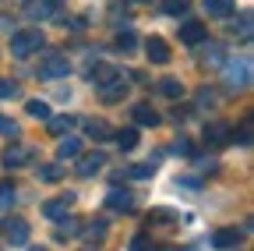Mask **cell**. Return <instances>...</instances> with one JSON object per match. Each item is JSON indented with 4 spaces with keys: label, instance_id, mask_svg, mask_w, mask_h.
Returning <instances> with one entry per match:
<instances>
[{
    "label": "cell",
    "instance_id": "1",
    "mask_svg": "<svg viewBox=\"0 0 254 251\" xmlns=\"http://www.w3.org/2000/svg\"><path fill=\"white\" fill-rule=\"evenodd\" d=\"M39 46H43V32H36V28H25V32H14V36H11V53H14L18 60L32 57Z\"/></svg>",
    "mask_w": 254,
    "mask_h": 251
},
{
    "label": "cell",
    "instance_id": "2",
    "mask_svg": "<svg viewBox=\"0 0 254 251\" xmlns=\"http://www.w3.org/2000/svg\"><path fill=\"white\" fill-rule=\"evenodd\" d=\"M222 68H226V71H222V75H226V88L240 92V88L251 85V60H226Z\"/></svg>",
    "mask_w": 254,
    "mask_h": 251
},
{
    "label": "cell",
    "instance_id": "3",
    "mask_svg": "<svg viewBox=\"0 0 254 251\" xmlns=\"http://www.w3.org/2000/svg\"><path fill=\"white\" fill-rule=\"evenodd\" d=\"M230 138H233V131H230L226 120H208V124H205V145H208V149H222Z\"/></svg>",
    "mask_w": 254,
    "mask_h": 251
},
{
    "label": "cell",
    "instance_id": "4",
    "mask_svg": "<svg viewBox=\"0 0 254 251\" xmlns=\"http://www.w3.org/2000/svg\"><path fill=\"white\" fill-rule=\"evenodd\" d=\"M0 234H4L7 244H25L28 241V223H25L21 216H7L4 227H0Z\"/></svg>",
    "mask_w": 254,
    "mask_h": 251
},
{
    "label": "cell",
    "instance_id": "5",
    "mask_svg": "<svg viewBox=\"0 0 254 251\" xmlns=\"http://www.w3.org/2000/svg\"><path fill=\"white\" fill-rule=\"evenodd\" d=\"M67 75H71V64H67V57H60V53H50L39 64V78H67Z\"/></svg>",
    "mask_w": 254,
    "mask_h": 251
},
{
    "label": "cell",
    "instance_id": "6",
    "mask_svg": "<svg viewBox=\"0 0 254 251\" xmlns=\"http://www.w3.org/2000/svg\"><path fill=\"white\" fill-rule=\"evenodd\" d=\"M32 156H36V149H32V145H11V149H4V167H7V170L28 167Z\"/></svg>",
    "mask_w": 254,
    "mask_h": 251
},
{
    "label": "cell",
    "instance_id": "7",
    "mask_svg": "<svg viewBox=\"0 0 254 251\" xmlns=\"http://www.w3.org/2000/svg\"><path fill=\"white\" fill-rule=\"evenodd\" d=\"M53 14H57L53 0H28L25 4V18H32V21H50Z\"/></svg>",
    "mask_w": 254,
    "mask_h": 251
},
{
    "label": "cell",
    "instance_id": "8",
    "mask_svg": "<svg viewBox=\"0 0 254 251\" xmlns=\"http://www.w3.org/2000/svg\"><path fill=\"white\" fill-rule=\"evenodd\" d=\"M106 205L117 209V212H131L134 209V195L124 191V187H110V191H106Z\"/></svg>",
    "mask_w": 254,
    "mask_h": 251
},
{
    "label": "cell",
    "instance_id": "9",
    "mask_svg": "<svg viewBox=\"0 0 254 251\" xmlns=\"http://www.w3.org/2000/svg\"><path fill=\"white\" fill-rule=\"evenodd\" d=\"M71 202H74V195L50 198V202H43V216H46V219H64V216H67V209H71Z\"/></svg>",
    "mask_w": 254,
    "mask_h": 251
},
{
    "label": "cell",
    "instance_id": "10",
    "mask_svg": "<svg viewBox=\"0 0 254 251\" xmlns=\"http://www.w3.org/2000/svg\"><path fill=\"white\" fill-rule=\"evenodd\" d=\"M201 64L205 68H222V64H226V46H222V43L201 46Z\"/></svg>",
    "mask_w": 254,
    "mask_h": 251
},
{
    "label": "cell",
    "instance_id": "11",
    "mask_svg": "<svg viewBox=\"0 0 254 251\" xmlns=\"http://www.w3.org/2000/svg\"><path fill=\"white\" fill-rule=\"evenodd\" d=\"M103 163H106L103 152H88V156H81V160H78L74 173H78V177H92L95 170H103Z\"/></svg>",
    "mask_w": 254,
    "mask_h": 251
},
{
    "label": "cell",
    "instance_id": "12",
    "mask_svg": "<svg viewBox=\"0 0 254 251\" xmlns=\"http://www.w3.org/2000/svg\"><path fill=\"white\" fill-rule=\"evenodd\" d=\"M127 96V82L124 78H113V82H106L103 88H99V99L103 103H120Z\"/></svg>",
    "mask_w": 254,
    "mask_h": 251
},
{
    "label": "cell",
    "instance_id": "13",
    "mask_svg": "<svg viewBox=\"0 0 254 251\" xmlns=\"http://www.w3.org/2000/svg\"><path fill=\"white\" fill-rule=\"evenodd\" d=\"M201 39H205V25H201V21H184V25H180V43L198 46Z\"/></svg>",
    "mask_w": 254,
    "mask_h": 251
},
{
    "label": "cell",
    "instance_id": "14",
    "mask_svg": "<svg viewBox=\"0 0 254 251\" xmlns=\"http://www.w3.org/2000/svg\"><path fill=\"white\" fill-rule=\"evenodd\" d=\"M145 53H148V60H152V64H170V46H166L163 39H159V36H152V39H148Z\"/></svg>",
    "mask_w": 254,
    "mask_h": 251
},
{
    "label": "cell",
    "instance_id": "15",
    "mask_svg": "<svg viewBox=\"0 0 254 251\" xmlns=\"http://www.w3.org/2000/svg\"><path fill=\"white\" fill-rule=\"evenodd\" d=\"M131 120L138 124V128H155V124H159V113H155L148 103H138V106L131 110Z\"/></svg>",
    "mask_w": 254,
    "mask_h": 251
},
{
    "label": "cell",
    "instance_id": "16",
    "mask_svg": "<svg viewBox=\"0 0 254 251\" xmlns=\"http://www.w3.org/2000/svg\"><path fill=\"white\" fill-rule=\"evenodd\" d=\"M155 92H159V96H166V99H180L184 96V85H180V78H159Z\"/></svg>",
    "mask_w": 254,
    "mask_h": 251
},
{
    "label": "cell",
    "instance_id": "17",
    "mask_svg": "<svg viewBox=\"0 0 254 251\" xmlns=\"http://www.w3.org/2000/svg\"><path fill=\"white\" fill-rule=\"evenodd\" d=\"M57 156H60V160H78V156H81V142H78L74 135L60 138V145H57Z\"/></svg>",
    "mask_w": 254,
    "mask_h": 251
},
{
    "label": "cell",
    "instance_id": "18",
    "mask_svg": "<svg viewBox=\"0 0 254 251\" xmlns=\"http://www.w3.org/2000/svg\"><path fill=\"white\" fill-rule=\"evenodd\" d=\"M78 230H81V219H74V216H64L53 237H57V241H67V237H78Z\"/></svg>",
    "mask_w": 254,
    "mask_h": 251
},
{
    "label": "cell",
    "instance_id": "19",
    "mask_svg": "<svg viewBox=\"0 0 254 251\" xmlns=\"http://www.w3.org/2000/svg\"><path fill=\"white\" fill-rule=\"evenodd\" d=\"M74 124H78V117H67V113H60V117H50V120H46V128H50L53 135H67V131L74 128Z\"/></svg>",
    "mask_w": 254,
    "mask_h": 251
},
{
    "label": "cell",
    "instance_id": "20",
    "mask_svg": "<svg viewBox=\"0 0 254 251\" xmlns=\"http://www.w3.org/2000/svg\"><path fill=\"white\" fill-rule=\"evenodd\" d=\"M201 4L212 18H230L233 14V0H201Z\"/></svg>",
    "mask_w": 254,
    "mask_h": 251
},
{
    "label": "cell",
    "instance_id": "21",
    "mask_svg": "<svg viewBox=\"0 0 254 251\" xmlns=\"http://www.w3.org/2000/svg\"><path fill=\"white\" fill-rule=\"evenodd\" d=\"M240 237H244V234H237L233 227H222V230H215V237H212V241H215V248H237V244H240Z\"/></svg>",
    "mask_w": 254,
    "mask_h": 251
},
{
    "label": "cell",
    "instance_id": "22",
    "mask_svg": "<svg viewBox=\"0 0 254 251\" xmlns=\"http://www.w3.org/2000/svg\"><path fill=\"white\" fill-rule=\"evenodd\" d=\"M113 78H120V71H117L113 64H99V68H92V82L99 85V88H103L106 82H113Z\"/></svg>",
    "mask_w": 254,
    "mask_h": 251
},
{
    "label": "cell",
    "instance_id": "23",
    "mask_svg": "<svg viewBox=\"0 0 254 251\" xmlns=\"http://www.w3.org/2000/svg\"><path fill=\"white\" fill-rule=\"evenodd\" d=\"M163 11H166L170 18H184V14L190 11V0H163Z\"/></svg>",
    "mask_w": 254,
    "mask_h": 251
},
{
    "label": "cell",
    "instance_id": "24",
    "mask_svg": "<svg viewBox=\"0 0 254 251\" xmlns=\"http://www.w3.org/2000/svg\"><path fill=\"white\" fill-rule=\"evenodd\" d=\"M36 177H39L43 184H53V180H60L64 173H60V167H57V163H43V167L36 170Z\"/></svg>",
    "mask_w": 254,
    "mask_h": 251
},
{
    "label": "cell",
    "instance_id": "25",
    "mask_svg": "<svg viewBox=\"0 0 254 251\" xmlns=\"http://www.w3.org/2000/svg\"><path fill=\"white\" fill-rule=\"evenodd\" d=\"M117 145L127 152V149H134L138 145V131L134 128H124V131H117Z\"/></svg>",
    "mask_w": 254,
    "mask_h": 251
},
{
    "label": "cell",
    "instance_id": "26",
    "mask_svg": "<svg viewBox=\"0 0 254 251\" xmlns=\"http://www.w3.org/2000/svg\"><path fill=\"white\" fill-rule=\"evenodd\" d=\"M85 131H88V138H95V142L110 138V128H106L103 120H88V124H85Z\"/></svg>",
    "mask_w": 254,
    "mask_h": 251
},
{
    "label": "cell",
    "instance_id": "27",
    "mask_svg": "<svg viewBox=\"0 0 254 251\" xmlns=\"http://www.w3.org/2000/svg\"><path fill=\"white\" fill-rule=\"evenodd\" d=\"M25 113H28V117H39V120H50V106H46L43 99H32V103H25Z\"/></svg>",
    "mask_w": 254,
    "mask_h": 251
},
{
    "label": "cell",
    "instance_id": "28",
    "mask_svg": "<svg viewBox=\"0 0 254 251\" xmlns=\"http://www.w3.org/2000/svg\"><path fill=\"white\" fill-rule=\"evenodd\" d=\"M85 237H88V241H103V237H106V223H103V219L88 223V227H85Z\"/></svg>",
    "mask_w": 254,
    "mask_h": 251
},
{
    "label": "cell",
    "instance_id": "29",
    "mask_svg": "<svg viewBox=\"0 0 254 251\" xmlns=\"http://www.w3.org/2000/svg\"><path fill=\"white\" fill-rule=\"evenodd\" d=\"M233 32H240V39H244V43L251 39V32H254V28H251V14H247V11H244V14H240V21L233 25Z\"/></svg>",
    "mask_w": 254,
    "mask_h": 251
},
{
    "label": "cell",
    "instance_id": "30",
    "mask_svg": "<svg viewBox=\"0 0 254 251\" xmlns=\"http://www.w3.org/2000/svg\"><path fill=\"white\" fill-rule=\"evenodd\" d=\"M152 170H155V163H134L131 170H127V177H138V180H145V177H152Z\"/></svg>",
    "mask_w": 254,
    "mask_h": 251
},
{
    "label": "cell",
    "instance_id": "31",
    "mask_svg": "<svg viewBox=\"0 0 254 251\" xmlns=\"http://www.w3.org/2000/svg\"><path fill=\"white\" fill-rule=\"evenodd\" d=\"M134 46H138L134 32H120V36H117V50H124V53H131Z\"/></svg>",
    "mask_w": 254,
    "mask_h": 251
},
{
    "label": "cell",
    "instance_id": "32",
    "mask_svg": "<svg viewBox=\"0 0 254 251\" xmlns=\"http://www.w3.org/2000/svg\"><path fill=\"white\" fill-rule=\"evenodd\" d=\"M11 202H14V187H11V184H4V187H0V212H7V209H11Z\"/></svg>",
    "mask_w": 254,
    "mask_h": 251
},
{
    "label": "cell",
    "instance_id": "33",
    "mask_svg": "<svg viewBox=\"0 0 254 251\" xmlns=\"http://www.w3.org/2000/svg\"><path fill=\"white\" fill-rule=\"evenodd\" d=\"M18 96V85L11 78H0V99H14Z\"/></svg>",
    "mask_w": 254,
    "mask_h": 251
},
{
    "label": "cell",
    "instance_id": "34",
    "mask_svg": "<svg viewBox=\"0 0 254 251\" xmlns=\"http://www.w3.org/2000/svg\"><path fill=\"white\" fill-rule=\"evenodd\" d=\"M0 135H11V138L18 135V124H14L11 117H4V113H0Z\"/></svg>",
    "mask_w": 254,
    "mask_h": 251
},
{
    "label": "cell",
    "instance_id": "35",
    "mask_svg": "<svg viewBox=\"0 0 254 251\" xmlns=\"http://www.w3.org/2000/svg\"><path fill=\"white\" fill-rule=\"evenodd\" d=\"M127 251H152V244H148V237H145V234H138L131 244H127Z\"/></svg>",
    "mask_w": 254,
    "mask_h": 251
},
{
    "label": "cell",
    "instance_id": "36",
    "mask_svg": "<svg viewBox=\"0 0 254 251\" xmlns=\"http://www.w3.org/2000/svg\"><path fill=\"white\" fill-rule=\"evenodd\" d=\"M170 152H173V156H190V142H187V138H177V142L170 145Z\"/></svg>",
    "mask_w": 254,
    "mask_h": 251
},
{
    "label": "cell",
    "instance_id": "37",
    "mask_svg": "<svg viewBox=\"0 0 254 251\" xmlns=\"http://www.w3.org/2000/svg\"><path fill=\"white\" fill-rule=\"evenodd\" d=\"M233 138H237L240 145H251V120H244V124H240V131H237Z\"/></svg>",
    "mask_w": 254,
    "mask_h": 251
},
{
    "label": "cell",
    "instance_id": "38",
    "mask_svg": "<svg viewBox=\"0 0 254 251\" xmlns=\"http://www.w3.org/2000/svg\"><path fill=\"white\" fill-rule=\"evenodd\" d=\"M198 103H201V106H212V103H215V96H212V88H201V96H198Z\"/></svg>",
    "mask_w": 254,
    "mask_h": 251
},
{
    "label": "cell",
    "instance_id": "39",
    "mask_svg": "<svg viewBox=\"0 0 254 251\" xmlns=\"http://www.w3.org/2000/svg\"><path fill=\"white\" fill-rule=\"evenodd\" d=\"M131 7H138V4H155V0H127Z\"/></svg>",
    "mask_w": 254,
    "mask_h": 251
},
{
    "label": "cell",
    "instance_id": "40",
    "mask_svg": "<svg viewBox=\"0 0 254 251\" xmlns=\"http://www.w3.org/2000/svg\"><path fill=\"white\" fill-rule=\"evenodd\" d=\"M28 251H46V248H28Z\"/></svg>",
    "mask_w": 254,
    "mask_h": 251
}]
</instances>
